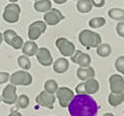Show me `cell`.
<instances>
[{
    "label": "cell",
    "instance_id": "cell-12",
    "mask_svg": "<svg viewBox=\"0 0 124 116\" xmlns=\"http://www.w3.org/2000/svg\"><path fill=\"white\" fill-rule=\"evenodd\" d=\"M17 95H16V88L13 85H7L4 88L1 96V101H3L7 105H13L16 102Z\"/></svg>",
    "mask_w": 124,
    "mask_h": 116
},
{
    "label": "cell",
    "instance_id": "cell-29",
    "mask_svg": "<svg viewBox=\"0 0 124 116\" xmlns=\"http://www.w3.org/2000/svg\"><path fill=\"white\" fill-rule=\"evenodd\" d=\"M116 32L117 34L120 37L124 38V23L123 22H119L116 25Z\"/></svg>",
    "mask_w": 124,
    "mask_h": 116
},
{
    "label": "cell",
    "instance_id": "cell-19",
    "mask_svg": "<svg viewBox=\"0 0 124 116\" xmlns=\"http://www.w3.org/2000/svg\"><path fill=\"white\" fill-rule=\"evenodd\" d=\"M34 8L38 12H46L52 8V3L50 0H37L34 4Z\"/></svg>",
    "mask_w": 124,
    "mask_h": 116
},
{
    "label": "cell",
    "instance_id": "cell-10",
    "mask_svg": "<svg viewBox=\"0 0 124 116\" xmlns=\"http://www.w3.org/2000/svg\"><path fill=\"white\" fill-rule=\"evenodd\" d=\"M56 101V97L52 94H49L46 91H42L37 97H36V103L45 108L53 109L54 103Z\"/></svg>",
    "mask_w": 124,
    "mask_h": 116
},
{
    "label": "cell",
    "instance_id": "cell-25",
    "mask_svg": "<svg viewBox=\"0 0 124 116\" xmlns=\"http://www.w3.org/2000/svg\"><path fill=\"white\" fill-rule=\"evenodd\" d=\"M106 25V19L102 17H93L92 19L89 20V25L93 29H98V28H102L103 25Z\"/></svg>",
    "mask_w": 124,
    "mask_h": 116
},
{
    "label": "cell",
    "instance_id": "cell-31",
    "mask_svg": "<svg viewBox=\"0 0 124 116\" xmlns=\"http://www.w3.org/2000/svg\"><path fill=\"white\" fill-rule=\"evenodd\" d=\"M91 2L93 4V6L101 8L105 5V0H91Z\"/></svg>",
    "mask_w": 124,
    "mask_h": 116
},
{
    "label": "cell",
    "instance_id": "cell-37",
    "mask_svg": "<svg viewBox=\"0 0 124 116\" xmlns=\"http://www.w3.org/2000/svg\"><path fill=\"white\" fill-rule=\"evenodd\" d=\"M0 103H1V97H0Z\"/></svg>",
    "mask_w": 124,
    "mask_h": 116
},
{
    "label": "cell",
    "instance_id": "cell-13",
    "mask_svg": "<svg viewBox=\"0 0 124 116\" xmlns=\"http://www.w3.org/2000/svg\"><path fill=\"white\" fill-rule=\"evenodd\" d=\"M70 58H71V61L75 63V64L79 65V67H87L91 65V62H92L91 56L80 50H75L73 55H71Z\"/></svg>",
    "mask_w": 124,
    "mask_h": 116
},
{
    "label": "cell",
    "instance_id": "cell-21",
    "mask_svg": "<svg viewBox=\"0 0 124 116\" xmlns=\"http://www.w3.org/2000/svg\"><path fill=\"white\" fill-rule=\"evenodd\" d=\"M76 8L81 13H87L92 11L93 4L91 2V0H77Z\"/></svg>",
    "mask_w": 124,
    "mask_h": 116
},
{
    "label": "cell",
    "instance_id": "cell-5",
    "mask_svg": "<svg viewBox=\"0 0 124 116\" xmlns=\"http://www.w3.org/2000/svg\"><path fill=\"white\" fill-rule=\"evenodd\" d=\"M20 14V6L17 3H10L6 5L3 11V19L8 24H15L18 22Z\"/></svg>",
    "mask_w": 124,
    "mask_h": 116
},
{
    "label": "cell",
    "instance_id": "cell-6",
    "mask_svg": "<svg viewBox=\"0 0 124 116\" xmlns=\"http://www.w3.org/2000/svg\"><path fill=\"white\" fill-rule=\"evenodd\" d=\"M2 37H3V40L5 41V43L9 46H11L13 49L15 50L22 49V47L23 45V40L22 37L15 33V31L6 30L2 34Z\"/></svg>",
    "mask_w": 124,
    "mask_h": 116
},
{
    "label": "cell",
    "instance_id": "cell-11",
    "mask_svg": "<svg viewBox=\"0 0 124 116\" xmlns=\"http://www.w3.org/2000/svg\"><path fill=\"white\" fill-rule=\"evenodd\" d=\"M64 18H65V17L57 8H51L48 11H46L44 14L45 23H46V25H56Z\"/></svg>",
    "mask_w": 124,
    "mask_h": 116
},
{
    "label": "cell",
    "instance_id": "cell-36",
    "mask_svg": "<svg viewBox=\"0 0 124 116\" xmlns=\"http://www.w3.org/2000/svg\"><path fill=\"white\" fill-rule=\"evenodd\" d=\"M8 1H10L11 3H16V2L18 1V0H8Z\"/></svg>",
    "mask_w": 124,
    "mask_h": 116
},
{
    "label": "cell",
    "instance_id": "cell-22",
    "mask_svg": "<svg viewBox=\"0 0 124 116\" xmlns=\"http://www.w3.org/2000/svg\"><path fill=\"white\" fill-rule=\"evenodd\" d=\"M108 15H109L112 19L123 22V19H124V10H123V8H118V7L111 8L109 11H108Z\"/></svg>",
    "mask_w": 124,
    "mask_h": 116
},
{
    "label": "cell",
    "instance_id": "cell-33",
    "mask_svg": "<svg viewBox=\"0 0 124 116\" xmlns=\"http://www.w3.org/2000/svg\"><path fill=\"white\" fill-rule=\"evenodd\" d=\"M8 116H23L19 112H16V111H12L10 114H8Z\"/></svg>",
    "mask_w": 124,
    "mask_h": 116
},
{
    "label": "cell",
    "instance_id": "cell-15",
    "mask_svg": "<svg viewBox=\"0 0 124 116\" xmlns=\"http://www.w3.org/2000/svg\"><path fill=\"white\" fill-rule=\"evenodd\" d=\"M36 56H37L38 62L43 66H49L53 63V57L51 55V52L49 51V49L46 48V47H41V48H39Z\"/></svg>",
    "mask_w": 124,
    "mask_h": 116
},
{
    "label": "cell",
    "instance_id": "cell-4",
    "mask_svg": "<svg viewBox=\"0 0 124 116\" xmlns=\"http://www.w3.org/2000/svg\"><path fill=\"white\" fill-rule=\"evenodd\" d=\"M9 82L13 86H30L33 83V76L27 70H17L9 76Z\"/></svg>",
    "mask_w": 124,
    "mask_h": 116
},
{
    "label": "cell",
    "instance_id": "cell-8",
    "mask_svg": "<svg viewBox=\"0 0 124 116\" xmlns=\"http://www.w3.org/2000/svg\"><path fill=\"white\" fill-rule=\"evenodd\" d=\"M56 47L64 57H70L75 52V45L66 38H58L56 40Z\"/></svg>",
    "mask_w": 124,
    "mask_h": 116
},
{
    "label": "cell",
    "instance_id": "cell-34",
    "mask_svg": "<svg viewBox=\"0 0 124 116\" xmlns=\"http://www.w3.org/2000/svg\"><path fill=\"white\" fill-rule=\"evenodd\" d=\"M2 42H3V37H2V34L0 33V46H1L2 44Z\"/></svg>",
    "mask_w": 124,
    "mask_h": 116
},
{
    "label": "cell",
    "instance_id": "cell-32",
    "mask_svg": "<svg viewBox=\"0 0 124 116\" xmlns=\"http://www.w3.org/2000/svg\"><path fill=\"white\" fill-rule=\"evenodd\" d=\"M53 1L55 2V3H57V4H64V3H66L68 0H53Z\"/></svg>",
    "mask_w": 124,
    "mask_h": 116
},
{
    "label": "cell",
    "instance_id": "cell-26",
    "mask_svg": "<svg viewBox=\"0 0 124 116\" xmlns=\"http://www.w3.org/2000/svg\"><path fill=\"white\" fill-rule=\"evenodd\" d=\"M17 64L23 70H29L31 68V60L28 56L22 55L17 58Z\"/></svg>",
    "mask_w": 124,
    "mask_h": 116
},
{
    "label": "cell",
    "instance_id": "cell-28",
    "mask_svg": "<svg viewBox=\"0 0 124 116\" xmlns=\"http://www.w3.org/2000/svg\"><path fill=\"white\" fill-rule=\"evenodd\" d=\"M115 68L119 73H124V56H119L115 61Z\"/></svg>",
    "mask_w": 124,
    "mask_h": 116
},
{
    "label": "cell",
    "instance_id": "cell-38",
    "mask_svg": "<svg viewBox=\"0 0 124 116\" xmlns=\"http://www.w3.org/2000/svg\"><path fill=\"white\" fill-rule=\"evenodd\" d=\"M36 1H37V0H36Z\"/></svg>",
    "mask_w": 124,
    "mask_h": 116
},
{
    "label": "cell",
    "instance_id": "cell-17",
    "mask_svg": "<svg viewBox=\"0 0 124 116\" xmlns=\"http://www.w3.org/2000/svg\"><path fill=\"white\" fill-rule=\"evenodd\" d=\"M39 50V47L37 45L35 41H28V42H24L23 47H22V51L23 55L31 57V56H34L37 54V52Z\"/></svg>",
    "mask_w": 124,
    "mask_h": 116
},
{
    "label": "cell",
    "instance_id": "cell-24",
    "mask_svg": "<svg viewBox=\"0 0 124 116\" xmlns=\"http://www.w3.org/2000/svg\"><path fill=\"white\" fill-rule=\"evenodd\" d=\"M58 83L57 82H56L55 80H48L47 82L45 83V85H44V91H46L47 93L49 94H52L54 95L56 93V91H57V89H58Z\"/></svg>",
    "mask_w": 124,
    "mask_h": 116
},
{
    "label": "cell",
    "instance_id": "cell-30",
    "mask_svg": "<svg viewBox=\"0 0 124 116\" xmlns=\"http://www.w3.org/2000/svg\"><path fill=\"white\" fill-rule=\"evenodd\" d=\"M9 73L8 72H5V71H2L0 72V85L2 83H5L9 81Z\"/></svg>",
    "mask_w": 124,
    "mask_h": 116
},
{
    "label": "cell",
    "instance_id": "cell-16",
    "mask_svg": "<svg viewBox=\"0 0 124 116\" xmlns=\"http://www.w3.org/2000/svg\"><path fill=\"white\" fill-rule=\"evenodd\" d=\"M76 75H77V77H78L80 81L85 82L86 80H89V78L95 77L96 72H95V69L92 66L78 67V69L76 70Z\"/></svg>",
    "mask_w": 124,
    "mask_h": 116
},
{
    "label": "cell",
    "instance_id": "cell-20",
    "mask_svg": "<svg viewBox=\"0 0 124 116\" xmlns=\"http://www.w3.org/2000/svg\"><path fill=\"white\" fill-rule=\"evenodd\" d=\"M123 101H124V93L121 94L111 93L109 97H108V102H109L110 106L112 107H118L123 103Z\"/></svg>",
    "mask_w": 124,
    "mask_h": 116
},
{
    "label": "cell",
    "instance_id": "cell-3",
    "mask_svg": "<svg viewBox=\"0 0 124 116\" xmlns=\"http://www.w3.org/2000/svg\"><path fill=\"white\" fill-rule=\"evenodd\" d=\"M99 89H100L99 82L93 77V78H89V80L78 83L75 87V92L77 95H80V94L94 95L99 92Z\"/></svg>",
    "mask_w": 124,
    "mask_h": 116
},
{
    "label": "cell",
    "instance_id": "cell-35",
    "mask_svg": "<svg viewBox=\"0 0 124 116\" xmlns=\"http://www.w3.org/2000/svg\"><path fill=\"white\" fill-rule=\"evenodd\" d=\"M103 116H114V114H112V113H106V114H104Z\"/></svg>",
    "mask_w": 124,
    "mask_h": 116
},
{
    "label": "cell",
    "instance_id": "cell-2",
    "mask_svg": "<svg viewBox=\"0 0 124 116\" xmlns=\"http://www.w3.org/2000/svg\"><path fill=\"white\" fill-rule=\"evenodd\" d=\"M78 41L86 49H91L97 48L102 43V38L98 33L90 30H84L78 35Z\"/></svg>",
    "mask_w": 124,
    "mask_h": 116
},
{
    "label": "cell",
    "instance_id": "cell-7",
    "mask_svg": "<svg viewBox=\"0 0 124 116\" xmlns=\"http://www.w3.org/2000/svg\"><path fill=\"white\" fill-rule=\"evenodd\" d=\"M56 96H57V100L60 106L62 108H66L72 100V98H73L74 93L68 87H61L58 88L57 91H56Z\"/></svg>",
    "mask_w": 124,
    "mask_h": 116
},
{
    "label": "cell",
    "instance_id": "cell-9",
    "mask_svg": "<svg viewBox=\"0 0 124 116\" xmlns=\"http://www.w3.org/2000/svg\"><path fill=\"white\" fill-rule=\"evenodd\" d=\"M47 29V25L42 20H36L32 23L29 27V38L31 41H36L40 38V36L45 33Z\"/></svg>",
    "mask_w": 124,
    "mask_h": 116
},
{
    "label": "cell",
    "instance_id": "cell-23",
    "mask_svg": "<svg viewBox=\"0 0 124 116\" xmlns=\"http://www.w3.org/2000/svg\"><path fill=\"white\" fill-rule=\"evenodd\" d=\"M112 52V49H111V46L109 44H100L99 46L97 47V54L99 55L100 57H108L110 56Z\"/></svg>",
    "mask_w": 124,
    "mask_h": 116
},
{
    "label": "cell",
    "instance_id": "cell-14",
    "mask_svg": "<svg viewBox=\"0 0 124 116\" xmlns=\"http://www.w3.org/2000/svg\"><path fill=\"white\" fill-rule=\"evenodd\" d=\"M111 93H124V77L121 75H112L109 78Z\"/></svg>",
    "mask_w": 124,
    "mask_h": 116
},
{
    "label": "cell",
    "instance_id": "cell-27",
    "mask_svg": "<svg viewBox=\"0 0 124 116\" xmlns=\"http://www.w3.org/2000/svg\"><path fill=\"white\" fill-rule=\"evenodd\" d=\"M16 107L19 109H27L30 105V99L27 95H20L16 99Z\"/></svg>",
    "mask_w": 124,
    "mask_h": 116
},
{
    "label": "cell",
    "instance_id": "cell-1",
    "mask_svg": "<svg viewBox=\"0 0 124 116\" xmlns=\"http://www.w3.org/2000/svg\"><path fill=\"white\" fill-rule=\"evenodd\" d=\"M67 107L71 116H97L99 111L95 99L86 94L73 96Z\"/></svg>",
    "mask_w": 124,
    "mask_h": 116
},
{
    "label": "cell",
    "instance_id": "cell-18",
    "mask_svg": "<svg viewBox=\"0 0 124 116\" xmlns=\"http://www.w3.org/2000/svg\"><path fill=\"white\" fill-rule=\"evenodd\" d=\"M68 68H69V62L64 57L58 58L53 63V69L56 73H64L68 70Z\"/></svg>",
    "mask_w": 124,
    "mask_h": 116
}]
</instances>
